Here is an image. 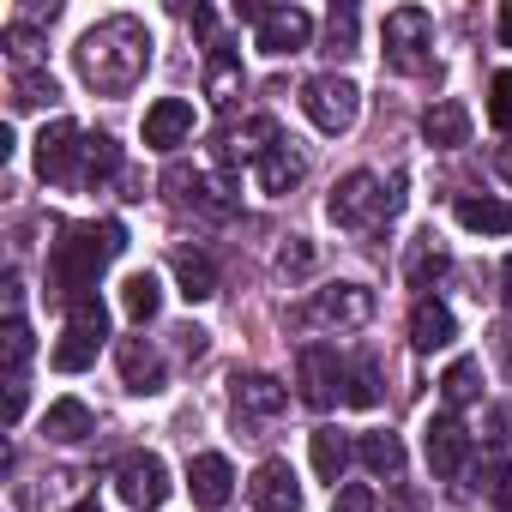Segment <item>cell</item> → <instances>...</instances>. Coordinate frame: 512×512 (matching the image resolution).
Returning <instances> with one entry per match:
<instances>
[{
  "instance_id": "cell-11",
  "label": "cell",
  "mask_w": 512,
  "mask_h": 512,
  "mask_svg": "<svg viewBox=\"0 0 512 512\" xmlns=\"http://www.w3.org/2000/svg\"><path fill=\"white\" fill-rule=\"evenodd\" d=\"M247 500L253 512H302V488H296V470L284 458H266L247 482Z\"/></svg>"
},
{
  "instance_id": "cell-35",
  "label": "cell",
  "mask_w": 512,
  "mask_h": 512,
  "mask_svg": "<svg viewBox=\"0 0 512 512\" xmlns=\"http://www.w3.org/2000/svg\"><path fill=\"white\" fill-rule=\"evenodd\" d=\"M440 272H446V253L422 241V247L410 253V284H428V278H440Z\"/></svg>"
},
{
  "instance_id": "cell-37",
  "label": "cell",
  "mask_w": 512,
  "mask_h": 512,
  "mask_svg": "<svg viewBox=\"0 0 512 512\" xmlns=\"http://www.w3.org/2000/svg\"><path fill=\"white\" fill-rule=\"evenodd\" d=\"M7 49H13L19 61H37V49H43V43H37V31H31V25H13V31H7Z\"/></svg>"
},
{
  "instance_id": "cell-3",
  "label": "cell",
  "mask_w": 512,
  "mask_h": 512,
  "mask_svg": "<svg viewBox=\"0 0 512 512\" xmlns=\"http://www.w3.org/2000/svg\"><path fill=\"white\" fill-rule=\"evenodd\" d=\"M103 338H109V308H103L97 296H79V302H67V332H61V344H55L49 362H55L61 374H79V368L97 362Z\"/></svg>"
},
{
  "instance_id": "cell-10",
  "label": "cell",
  "mask_w": 512,
  "mask_h": 512,
  "mask_svg": "<svg viewBox=\"0 0 512 512\" xmlns=\"http://www.w3.org/2000/svg\"><path fill=\"white\" fill-rule=\"evenodd\" d=\"M302 398H308L314 410H332L338 398H350V392H344V362H338L332 344H308V350H302Z\"/></svg>"
},
{
  "instance_id": "cell-33",
  "label": "cell",
  "mask_w": 512,
  "mask_h": 512,
  "mask_svg": "<svg viewBox=\"0 0 512 512\" xmlns=\"http://www.w3.org/2000/svg\"><path fill=\"white\" fill-rule=\"evenodd\" d=\"M488 121L500 133H512V73H494V85H488Z\"/></svg>"
},
{
  "instance_id": "cell-16",
  "label": "cell",
  "mask_w": 512,
  "mask_h": 512,
  "mask_svg": "<svg viewBox=\"0 0 512 512\" xmlns=\"http://www.w3.org/2000/svg\"><path fill=\"white\" fill-rule=\"evenodd\" d=\"M452 338H458L452 308H446V302H434V296H422V302L410 308V344H416V350H446Z\"/></svg>"
},
{
  "instance_id": "cell-8",
  "label": "cell",
  "mask_w": 512,
  "mask_h": 512,
  "mask_svg": "<svg viewBox=\"0 0 512 512\" xmlns=\"http://www.w3.org/2000/svg\"><path fill=\"white\" fill-rule=\"evenodd\" d=\"M374 320V290L362 284H332L308 308H296V326H368Z\"/></svg>"
},
{
  "instance_id": "cell-34",
  "label": "cell",
  "mask_w": 512,
  "mask_h": 512,
  "mask_svg": "<svg viewBox=\"0 0 512 512\" xmlns=\"http://www.w3.org/2000/svg\"><path fill=\"white\" fill-rule=\"evenodd\" d=\"M326 43H332V55H356V7H332Z\"/></svg>"
},
{
  "instance_id": "cell-15",
  "label": "cell",
  "mask_w": 512,
  "mask_h": 512,
  "mask_svg": "<svg viewBox=\"0 0 512 512\" xmlns=\"http://www.w3.org/2000/svg\"><path fill=\"white\" fill-rule=\"evenodd\" d=\"M187 488H193V506H205V512L229 506V494H235V470H229V458H223V452H199L193 470H187Z\"/></svg>"
},
{
  "instance_id": "cell-21",
  "label": "cell",
  "mask_w": 512,
  "mask_h": 512,
  "mask_svg": "<svg viewBox=\"0 0 512 512\" xmlns=\"http://www.w3.org/2000/svg\"><path fill=\"white\" fill-rule=\"evenodd\" d=\"M43 434H49V440H61V446H73V440L97 434V416H91L79 398H61V404H49V416H43Z\"/></svg>"
},
{
  "instance_id": "cell-38",
  "label": "cell",
  "mask_w": 512,
  "mask_h": 512,
  "mask_svg": "<svg viewBox=\"0 0 512 512\" xmlns=\"http://www.w3.org/2000/svg\"><path fill=\"white\" fill-rule=\"evenodd\" d=\"M278 266H284V272H308V266H314V247H302V241L284 247V253H278Z\"/></svg>"
},
{
  "instance_id": "cell-5",
  "label": "cell",
  "mask_w": 512,
  "mask_h": 512,
  "mask_svg": "<svg viewBox=\"0 0 512 512\" xmlns=\"http://www.w3.org/2000/svg\"><path fill=\"white\" fill-rule=\"evenodd\" d=\"M332 223L338 229H368V223H380V217H392L398 211V193H380V181L368 175V169H356V175H344L338 187H332Z\"/></svg>"
},
{
  "instance_id": "cell-12",
  "label": "cell",
  "mask_w": 512,
  "mask_h": 512,
  "mask_svg": "<svg viewBox=\"0 0 512 512\" xmlns=\"http://www.w3.org/2000/svg\"><path fill=\"white\" fill-rule=\"evenodd\" d=\"M187 133H193V103L187 97H157L145 109V145L151 151H175V145H187Z\"/></svg>"
},
{
  "instance_id": "cell-18",
  "label": "cell",
  "mask_w": 512,
  "mask_h": 512,
  "mask_svg": "<svg viewBox=\"0 0 512 512\" xmlns=\"http://www.w3.org/2000/svg\"><path fill=\"white\" fill-rule=\"evenodd\" d=\"M422 139H428V145H440V151H458V145L470 139V109H464V103H452V97H446V103H434V109L422 115Z\"/></svg>"
},
{
  "instance_id": "cell-1",
  "label": "cell",
  "mask_w": 512,
  "mask_h": 512,
  "mask_svg": "<svg viewBox=\"0 0 512 512\" xmlns=\"http://www.w3.org/2000/svg\"><path fill=\"white\" fill-rule=\"evenodd\" d=\"M79 79L91 85V91H103V97H121V91H133L139 85V73L151 67V31L139 25V19H103V25H91L85 37H79Z\"/></svg>"
},
{
  "instance_id": "cell-17",
  "label": "cell",
  "mask_w": 512,
  "mask_h": 512,
  "mask_svg": "<svg viewBox=\"0 0 512 512\" xmlns=\"http://www.w3.org/2000/svg\"><path fill=\"white\" fill-rule=\"evenodd\" d=\"M121 380L127 392H163V356L145 338H121Z\"/></svg>"
},
{
  "instance_id": "cell-43",
  "label": "cell",
  "mask_w": 512,
  "mask_h": 512,
  "mask_svg": "<svg viewBox=\"0 0 512 512\" xmlns=\"http://www.w3.org/2000/svg\"><path fill=\"white\" fill-rule=\"evenodd\" d=\"M500 278H506V308H512V260H506V272H500Z\"/></svg>"
},
{
  "instance_id": "cell-44",
  "label": "cell",
  "mask_w": 512,
  "mask_h": 512,
  "mask_svg": "<svg viewBox=\"0 0 512 512\" xmlns=\"http://www.w3.org/2000/svg\"><path fill=\"white\" fill-rule=\"evenodd\" d=\"M73 512H103V506H97V500H79V506H73Z\"/></svg>"
},
{
  "instance_id": "cell-6",
  "label": "cell",
  "mask_w": 512,
  "mask_h": 512,
  "mask_svg": "<svg viewBox=\"0 0 512 512\" xmlns=\"http://www.w3.org/2000/svg\"><path fill=\"white\" fill-rule=\"evenodd\" d=\"M428 49H434V19L422 7H398L386 13V61L398 73H422L428 67Z\"/></svg>"
},
{
  "instance_id": "cell-30",
  "label": "cell",
  "mask_w": 512,
  "mask_h": 512,
  "mask_svg": "<svg viewBox=\"0 0 512 512\" xmlns=\"http://www.w3.org/2000/svg\"><path fill=\"white\" fill-rule=\"evenodd\" d=\"M0 350H7V380H25V362H31V326L13 314L7 332H0Z\"/></svg>"
},
{
  "instance_id": "cell-20",
  "label": "cell",
  "mask_w": 512,
  "mask_h": 512,
  "mask_svg": "<svg viewBox=\"0 0 512 512\" xmlns=\"http://www.w3.org/2000/svg\"><path fill=\"white\" fill-rule=\"evenodd\" d=\"M302 175H308V163H302V157H296V151H290L284 139H278V145H272V151L260 157V187H266L272 199H284V193H290V187H296Z\"/></svg>"
},
{
  "instance_id": "cell-13",
  "label": "cell",
  "mask_w": 512,
  "mask_h": 512,
  "mask_svg": "<svg viewBox=\"0 0 512 512\" xmlns=\"http://www.w3.org/2000/svg\"><path fill=\"white\" fill-rule=\"evenodd\" d=\"M422 446H428L434 476H458V470L470 464V434L458 428V416H434V422L422 428Z\"/></svg>"
},
{
  "instance_id": "cell-24",
  "label": "cell",
  "mask_w": 512,
  "mask_h": 512,
  "mask_svg": "<svg viewBox=\"0 0 512 512\" xmlns=\"http://www.w3.org/2000/svg\"><path fill=\"white\" fill-rule=\"evenodd\" d=\"M175 278H181V296L187 302H211L217 296V266L205 260V253H175Z\"/></svg>"
},
{
  "instance_id": "cell-40",
  "label": "cell",
  "mask_w": 512,
  "mask_h": 512,
  "mask_svg": "<svg viewBox=\"0 0 512 512\" xmlns=\"http://www.w3.org/2000/svg\"><path fill=\"white\" fill-rule=\"evenodd\" d=\"M488 494H494V506H500V512H512V464L488 482Z\"/></svg>"
},
{
  "instance_id": "cell-25",
  "label": "cell",
  "mask_w": 512,
  "mask_h": 512,
  "mask_svg": "<svg viewBox=\"0 0 512 512\" xmlns=\"http://www.w3.org/2000/svg\"><path fill=\"white\" fill-rule=\"evenodd\" d=\"M121 169V145L109 133H85V163H79V187H97Z\"/></svg>"
},
{
  "instance_id": "cell-39",
  "label": "cell",
  "mask_w": 512,
  "mask_h": 512,
  "mask_svg": "<svg viewBox=\"0 0 512 512\" xmlns=\"http://www.w3.org/2000/svg\"><path fill=\"white\" fill-rule=\"evenodd\" d=\"M25 416V380H7V428H19Z\"/></svg>"
},
{
  "instance_id": "cell-31",
  "label": "cell",
  "mask_w": 512,
  "mask_h": 512,
  "mask_svg": "<svg viewBox=\"0 0 512 512\" xmlns=\"http://www.w3.org/2000/svg\"><path fill=\"white\" fill-rule=\"evenodd\" d=\"M55 97H61V85H55L49 73H37V67L13 79V103H19V109H43V103H55Z\"/></svg>"
},
{
  "instance_id": "cell-9",
  "label": "cell",
  "mask_w": 512,
  "mask_h": 512,
  "mask_svg": "<svg viewBox=\"0 0 512 512\" xmlns=\"http://www.w3.org/2000/svg\"><path fill=\"white\" fill-rule=\"evenodd\" d=\"M79 163H85V133L73 121H55L37 133V175L43 181H61V187H79Z\"/></svg>"
},
{
  "instance_id": "cell-42",
  "label": "cell",
  "mask_w": 512,
  "mask_h": 512,
  "mask_svg": "<svg viewBox=\"0 0 512 512\" xmlns=\"http://www.w3.org/2000/svg\"><path fill=\"white\" fill-rule=\"evenodd\" d=\"M500 175H506V181H512V145H506V151H500Z\"/></svg>"
},
{
  "instance_id": "cell-19",
  "label": "cell",
  "mask_w": 512,
  "mask_h": 512,
  "mask_svg": "<svg viewBox=\"0 0 512 512\" xmlns=\"http://www.w3.org/2000/svg\"><path fill=\"white\" fill-rule=\"evenodd\" d=\"M284 404H290V392H284L272 374H247V380L235 374V410H241V416H278Z\"/></svg>"
},
{
  "instance_id": "cell-41",
  "label": "cell",
  "mask_w": 512,
  "mask_h": 512,
  "mask_svg": "<svg viewBox=\"0 0 512 512\" xmlns=\"http://www.w3.org/2000/svg\"><path fill=\"white\" fill-rule=\"evenodd\" d=\"M494 25H500V43L512 49V0H506V7H500V13H494Z\"/></svg>"
},
{
  "instance_id": "cell-27",
  "label": "cell",
  "mask_w": 512,
  "mask_h": 512,
  "mask_svg": "<svg viewBox=\"0 0 512 512\" xmlns=\"http://www.w3.org/2000/svg\"><path fill=\"white\" fill-rule=\"evenodd\" d=\"M314 470H320V482H332L338 488V476H344V464H350V440L338 434V428H314Z\"/></svg>"
},
{
  "instance_id": "cell-26",
  "label": "cell",
  "mask_w": 512,
  "mask_h": 512,
  "mask_svg": "<svg viewBox=\"0 0 512 512\" xmlns=\"http://www.w3.org/2000/svg\"><path fill=\"white\" fill-rule=\"evenodd\" d=\"M356 458L374 470V476H404V446H398V434H362L356 440Z\"/></svg>"
},
{
  "instance_id": "cell-36",
  "label": "cell",
  "mask_w": 512,
  "mask_h": 512,
  "mask_svg": "<svg viewBox=\"0 0 512 512\" xmlns=\"http://www.w3.org/2000/svg\"><path fill=\"white\" fill-rule=\"evenodd\" d=\"M332 512H374V488L368 482H344L338 500H332Z\"/></svg>"
},
{
  "instance_id": "cell-7",
  "label": "cell",
  "mask_w": 512,
  "mask_h": 512,
  "mask_svg": "<svg viewBox=\"0 0 512 512\" xmlns=\"http://www.w3.org/2000/svg\"><path fill=\"white\" fill-rule=\"evenodd\" d=\"M115 488H121V500H127L133 512H157V506L169 500V464H163L157 452H127V458L115 464Z\"/></svg>"
},
{
  "instance_id": "cell-28",
  "label": "cell",
  "mask_w": 512,
  "mask_h": 512,
  "mask_svg": "<svg viewBox=\"0 0 512 512\" xmlns=\"http://www.w3.org/2000/svg\"><path fill=\"white\" fill-rule=\"evenodd\" d=\"M121 308H127V320H139V326H145V320L163 308V290H157V278H151V272H133V278L121 284Z\"/></svg>"
},
{
  "instance_id": "cell-14",
  "label": "cell",
  "mask_w": 512,
  "mask_h": 512,
  "mask_svg": "<svg viewBox=\"0 0 512 512\" xmlns=\"http://www.w3.org/2000/svg\"><path fill=\"white\" fill-rule=\"evenodd\" d=\"M308 37H314V19H308L302 7H272L253 43H260L266 55H302V49H308Z\"/></svg>"
},
{
  "instance_id": "cell-2",
  "label": "cell",
  "mask_w": 512,
  "mask_h": 512,
  "mask_svg": "<svg viewBox=\"0 0 512 512\" xmlns=\"http://www.w3.org/2000/svg\"><path fill=\"white\" fill-rule=\"evenodd\" d=\"M127 247V229L109 217V223H79L55 241L49 253V290L55 302H79V296H97V272Z\"/></svg>"
},
{
  "instance_id": "cell-4",
  "label": "cell",
  "mask_w": 512,
  "mask_h": 512,
  "mask_svg": "<svg viewBox=\"0 0 512 512\" xmlns=\"http://www.w3.org/2000/svg\"><path fill=\"white\" fill-rule=\"evenodd\" d=\"M302 115H308L320 133H350L356 115H362V91H356L350 79H338V73H320V79L302 85Z\"/></svg>"
},
{
  "instance_id": "cell-32",
  "label": "cell",
  "mask_w": 512,
  "mask_h": 512,
  "mask_svg": "<svg viewBox=\"0 0 512 512\" xmlns=\"http://www.w3.org/2000/svg\"><path fill=\"white\" fill-rule=\"evenodd\" d=\"M350 404H356V410H374V404H380V368H374V356H362V362L350 368Z\"/></svg>"
},
{
  "instance_id": "cell-22",
  "label": "cell",
  "mask_w": 512,
  "mask_h": 512,
  "mask_svg": "<svg viewBox=\"0 0 512 512\" xmlns=\"http://www.w3.org/2000/svg\"><path fill=\"white\" fill-rule=\"evenodd\" d=\"M452 211H458V223H464V229H476V235H506V229H512V205L482 199V193H464Z\"/></svg>"
},
{
  "instance_id": "cell-29",
  "label": "cell",
  "mask_w": 512,
  "mask_h": 512,
  "mask_svg": "<svg viewBox=\"0 0 512 512\" xmlns=\"http://www.w3.org/2000/svg\"><path fill=\"white\" fill-rule=\"evenodd\" d=\"M476 380H482V368H476L470 356H458V362L440 374V392H446V404H452V410H458V404H470V398H476Z\"/></svg>"
},
{
  "instance_id": "cell-23",
  "label": "cell",
  "mask_w": 512,
  "mask_h": 512,
  "mask_svg": "<svg viewBox=\"0 0 512 512\" xmlns=\"http://www.w3.org/2000/svg\"><path fill=\"white\" fill-rule=\"evenodd\" d=\"M241 85H247V79H241V61H235L223 43H211V55H205V91H211L217 103H235Z\"/></svg>"
}]
</instances>
